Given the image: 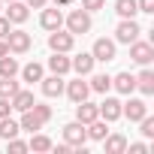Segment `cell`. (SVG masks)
Listing matches in <instances>:
<instances>
[{
	"instance_id": "obj_18",
	"label": "cell",
	"mask_w": 154,
	"mask_h": 154,
	"mask_svg": "<svg viewBox=\"0 0 154 154\" xmlns=\"http://www.w3.org/2000/svg\"><path fill=\"white\" fill-rule=\"evenodd\" d=\"M85 130H88V139H94V142H103L109 136V127H106L103 118H94L91 124H85Z\"/></svg>"
},
{
	"instance_id": "obj_22",
	"label": "cell",
	"mask_w": 154,
	"mask_h": 154,
	"mask_svg": "<svg viewBox=\"0 0 154 154\" xmlns=\"http://www.w3.org/2000/svg\"><path fill=\"white\" fill-rule=\"evenodd\" d=\"M115 12L121 18H136L139 6H136V0H115Z\"/></svg>"
},
{
	"instance_id": "obj_20",
	"label": "cell",
	"mask_w": 154,
	"mask_h": 154,
	"mask_svg": "<svg viewBox=\"0 0 154 154\" xmlns=\"http://www.w3.org/2000/svg\"><path fill=\"white\" fill-rule=\"evenodd\" d=\"M103 142H106V154H121V151H127V136H121V133H109Z\"/></svg>"
},
{
	"instance_id": "obj_38",
	"label": "cell",
	"mask_w": 154,
	"mask_h": 154,
	"mask_svg": "<svg viewBox=\"0 0 154 154\" xmlns=\"http://www.w3.org/2000/svg\"><path fill=\"white\" fill-rule=\"evenodd\" d=\"M24 3H27V6H33V9H42L48 0H24Z\"/></svg>"
},
{
	"instance_id": "obj_9",
	"label": "cell",
	"mask_w": 154,
	"mask_h": 154,
	"mask_svg": "<svg viewBox=\"0 0 154 154\" xmlns=\"http://www.w3.org/2000/svg\"><path fill=\"white\" fill-rule=\"evenodd\" d=\"M91 54H94V60H103V63H109V60H115V42L103 36V39H97V42H94Z\"/></svg>"
},
{
	"instance_id": "obj_15",
	"label": "cell",
	"mask_w": 154,
	"mask_h": 154,
	"mask_svg": "<svg viewBox=\"0 0 154 154\" xmlns=\"http://www.w3.org/2000/svg\"><path fill=\"white\" fill-rule=\"evenodd\" d=\"M39 24H42V30H57L60 24H63V15H60V9H45L42 6V15H39Z\"/></svg>"
},
{
	"instance_id": "obj_35",
	"label": "cell",
	"mask_w": 154,
	"mask_h": 154,
	"mask_svg": "<svg viewBox=\"0 0 154 154\" xmlns=\"http://www.w3.org/2000/svg\"><path fill=\"white\" fill-rule=\"evenodd\" d=\"M9 112H12V103H9L6 97H0V118H6Z\"/></svg>"
},
{
	"instance_id": "obj_2",
	"label": "cell",
	"mask_w": 154,
	"mask_h": 154,
	"mask_svg": "<svg viewBox=\"0 0 154 154\" xmlns=\"http://www.w3.org/2000/svg\"><path fill=\"white\" fill-rule=\"evenodd\" d=\"M66 30L75 36V33H88L91 30V12H85V9H72L69 15H66Z\"/></svg>"
},
{
	"instance_id": "obj_17",
	"label": "cell",
	"mask_w": 154,
	"mask_h": 154,
	"mask_svg": "<svg viewBox=\"0 0 154 154\" xmlns=\"http://www.w3.org/2000/svg\"><path fill=\"white\" fill-rule=\"evenodd\" d=\"M112 88H115L118 94H133V91H136V79H133L130 72H118L115 79H112Z\"/></svg>"
},
{
	"instance_id": "obj_32",
	"label": "cell",
	"mask_w": 154,
	"mask_h": 154,
	"mask_svg": "<svg viewBox=\"0 0 154 154\" xmlns=\"http://www.w3.org/2000/svg\"><path fill=\"white\" fill-rule=\"evenodd\" d=\"M6 148H9L12 154H21V151H27V142H21L18 136H12V139H6Z\"/></svg>"
},
{
	"instance_id": "obj_37",
	"label": "cell",
	"mask_w": 154,
	"mask_h": 154,
	"mask_svg": "<svg viewBox=\"0 0 154 154\" xmlns=\"http://www.w3.org/2000/svg\"><path fill=\"white\" fill-rule=\"evenodd\" d=\"M130 151H133V154H145V151H148V145H145V142H133V145H130Z\"/></svg>"
},
{
	"instance_id": "obj_27",
	"label": "cell",
	"mask_w": 154,
	"mask_h": 154,
	"mask_svg": "<svg viewBox=\"0 0 154 154\" xmlns=\"http://www.w3.org/2000/svg\"><path fill=\"white\" fill-rule=\"evenodd\" d=\"M18 127H21V130H30V133H33V130H39V127H42V121H39V118H36V115H33V112L27 109V112H21V121H18Z\"/></svg>"
},
{
	"instance_id": "obj_30",
	"label": "cell",
	"mask_w": 154,
	"mask_h": 154,
	"mask_svg": "<svg viewBox=\"0 0 154 154\" xmlns=\"http://www.w3.org/2000/svg\"><path fill=\"white\" fill-rule=\"evenodd\" d=\"M30 112H33L42 124H45V121H51V106H45V103H33V106H30Z\"/></svg>"
},
{
	"instance_id": "obj_23",
	"label": "cell",
	"mask_w": 154,
	"mask_h": 154,
	"mask_svg": "<svg viewBox=\"0 0 154 154\" xmlns=\"http://www.w3.org/2000/svg\"><path fill=\"white\" fill-rule=\"evenodd\" d=\"M21 79H24V82H30V85H33V82H39V79H42V63L30 60V63L21 69Z\"/></svg>"
},
{
	"instance_id": "obj_33",
	"label": "cell",
	"mask_w": 154,
	"mask_h": 154,
	"mask_svg": "<svg viewBox=\"0 0 154 154\" xmlns=\"http://www.w3.org/2000/svg\"><path fill=\"white\" fill-rule=\"evenodd\" d=\"M106 6V0H82V9L85 12H100Z\"/></svg>"
},
{
	"instance_id": "obj_41",
	"label": "cell",
	"mask_w": 154,
	"mask_h": 154,
	"mask_svg": "<svg viewBox=\"0 0 154 154\" xmlns=\"http://www.w3.org/2000/svg\"><path fill=\"white\" fill-rule=\"evenodd\" d=\"M9 3H12V0H9Z\"/></svg>"
},
{
	"instance_id": "obj_6",
	"label": "cell",
	"mask_w": 154,
	"mask_h": 154,
	"mask_svg": "<svg viewBox=\"0 0 154 154\" xmlns=\"http://www.w3.org/2000/svg\"><path fill=\"white\" fill-rule=\"evenodd\" d=\"M130 60L148 66V63L154 60V45H151V42H139V39H133V42H130Z\"/></svg>"
},
{
	"instance_id": "obj_19",
	"label": "cell",
	"mask_w": 154,
	"mask_h": 154,
	"mask_svg": "<svg viewBox=\"0 0 154 154\" xmlns=\"http://www.w3.org/2000/svg\"><path fill=\"white\" fill-rule=\"evenodd\" d=\"M48 69L57 72V75H66V72H69V57H66L63 51H54V54L48 57Z\"/></svg>"
},
{
	"instance_id": "obj_16",
	"label": "cell",
	"mask_w": 154,
	"mask_h": 154,
	"mask_svg": "<svg viewBox=\"0 0 154 154\" xmlns=\"http://www.w3.org/2000/svg\"><path fill=\"white\" fill-rule=\"evenodd\" d=\"M9 103H12V109H15V112H27L36 100H33V94H30V91H21V88H18V91L9 97Z\"/></svg>"
},
{
	"instance_id": "obj_8",
	"label": "cell",
	"mask_w": 154,
	"mask_h": 154,
	"mask_svg": "<svg viewBox=\"0 0 154 154\" xmlns=\"http://www.w3.org/2000/svg\"><path fill=\"white\" fill-rule=\"evenodd\" d=\"M121 115H127L130 121H142L148 115V106H145V100L130 97V103H121Z\"/></svg>"
},
{
	"instance_id": "obj_29",
	"label": "cell",
	"mask_w": 154,
	"mask_h": 154,
	"mask_svg": "<svg viewBox=\"0 0 154 154\" xmlns=\"http://www.w3.org/2000/svg\"><path fill=\"white\" fill-rule=\"evenodd\" d=\"M15 72H18V60L9 57V54H3V57H0V75H15Z\"/></svg>"
},
{
	"instance_id": "obj_10",
	"label": "cell",
	"mask_w": 154,
	"mask_h": 154,
	"mask_svg": "<svg viewBox=\"0 0 154 154\" xmlns=\"http://www.w3.org/2000/svg\"><path fill=\"white\" fill-rule=\"evenodd\" d=\"M94 54L91 51H82V54H75V57H69V69H75L79 75H91V69H94Z\"/></svg>"
},
{
	"instance_id": "obj_13",
	"label": "cell",
	"mask_w": 154,
	"mask_h": 154,
	"mask_svg": "<svg viewBox=\"0 0 154 154\" xmlns=\"http://www.w3.org/2000/svg\"><path fill=\"white\" fill-rule=\"evenodd\" d=\"M39 82H42L39 88H42V94H45V97H60V94H63V75L51 72L48 79H39Z\"/></svg>"
},
{
	"instance_id": "obj_24",
	"label": "cell",
	"mask_w": 154,
	"mask_h": 154,
	"mask_svg": "<svg viewBox=\"0 0 154 154\" xmlns=\"http://www.w3.org/2000/svg\"><path fill=\"white\" fill-rule=\"evenodd\" d=\"M91 85V91H97V94H106L109 88H112V75H106V72H97L94 79L88 82Z\"/></svg>"
},
{
	"instance_id": "obj_7",
	"label": "cell",
	"mask_w": 154,
	"mask_h": 154,
	"mask_svg": "<svg viewBox=\"0 0 154 154\" xmlns=\"http://www.w3.org/2000/svg\"><path fill=\"white\" fill-rule=\"evenodd\" d=\"M63 91H66V97H69L72 103H82V100H88V94H91V85L82 79V75H79L75 82H66V85H63Z\"/></svg>"
},
{
	"instance_id": "obj_40",
	"label": "cell",
	"mask_w": 154,
	"mask_h": 154,
	"mask_svg": "<svg viewBox=\"0 0 154 154\" xmlns=\"http://www.w3.org/2000/svg\"><path fill=\"white\" fill-rule=\"evenodd\" d=\"M72 0H54V6H69Z\"/></svg>"
},
{
	"instance_id": "obj_34",
	"label": "cell",
	"mask_w": 154,
	"mask_h": 154,
	"mask_svg": "<svg viewBox=\"0 0 154 154\" xmlns=\"http://www.w3.org/2000/svg\"><path fill=\"white\" fill-rule=\"evenodd\" d=\"M9 30H12V27H9V18H6V15H0V39H6Z\"/></svg>"
},
{
	"instance_id": "obj_36",
	"label": "cell",
	"mask_w": 154,
	"mask_h": 154,
	"mask_svg": "<svg viewBox=\"0 0 154 154\" xmlns=\"http://www.w3.org/2000/svg\"><path fill=\"white\" fill-rule=\"evenodd\" d=\"M139 12H154V0H136Z\"/></svg>"
},
{
	"instance_id": "obj_1",
	"label": "cell",
	"mask_w": 154,
	"mask_h": 154,
	"mask_svg": "<svg viewBox=\"0 0 154 154\" xmlns=\"http://www.w3.org/2000/svg\"><path fill=\"white\" fill-rule=\"evenodd\" d=\"M85 139H88V130H85L82 121H69L63 127V142L69 148H85Z\"/></svg>"
},
{
	"instance_id": "obj_3",
	"label": "cell",
	"mask_w": 154,
	"mask_h": 154,
	"mask_svg": "<svg viewBox=\"0 0 154 154\" xmlns=\"http://www.w3.org/2000/svg\"><path fill=\"white\" fill-rule=\"evenodd\" d=\"M139 33H142V27L136 24V18H121V24L115 27V39L124 42V45H130L133 39H139Z\"/></svg>"
},
{
	"instance_id": "obj_28",
	"label": "cell",
	"mask_w": 154,
	"mask_h": 154,
	"mask_svg": "<svg viewBox=\"0 0 154 154\" xmlns=\"http://www.w3.org/2000/svg\"><path fill=\"white\" fill-rule=\"evenodd\" d=\"M27 148H30V151H51V139L42 136V133H36V136L27 142Z\"/></svg>"
},
{
	"instance_id": "obj_14",
	"label": "cell",
	"mask_w": 154,
	"mask_h": 154,
	"mask_svg": "<svg viewBox=\"0 0 154 154\" xmlns=\"http://www.w3.org/2000/svg\"><path fill=\"white\" fill-rule=\"evenodd\" d=\"M27 15H30V6H27V3H18V0H12L9 9H6L9 24H24V21H27Z\"/></svg>"
},
{
	"instance_id": "obj_5",
	"label": "cell",
	"mask_w": 154,
	"mask_h": 154,
	"mask_svg": "<svg viewBox=\"0 0 154 154\" xmlns=\"http://www.w3.org/2000/svg\"><path fill=\"white\" fill-rule=\"evenodd\" d=\"M72 45H75V36H72L69 30L63 33V30L57 27V30H51V33H48V48H51V51H63V54H69V51H72Z\"/></svg>"
},
{
	"instance_id": "obj_21",
	"label": "cell",
	"mask_w": 154,
	"mask_h": 154,
	"mask_svg": "<svg viewBox=\"0 0 154 154\" xmlns=\"http://www.w3.org/2000/svg\"><path fill=\"white\" fill-rule=\"evenodd\" d=\"M133 79H136V88L148 97V94H154V72L151 69H142L139 75H133Z\"/></svg>"
},
{
	"instance_id": "obj_31",
	"label": "cell",
	"mask_w": 154,
	"mask_h": 154,
	"mask_svg": "<svg viewBox=\"0 0 154 154\" xmlns=\"http://www.w3.org/2000/svg\"><path fill=\"white\" fill-rule=\"evenodd\" d=\"M139 124H142V136H145V139H154V118H151V115H145Z\"/></svg>"
},
{
	"instance_id": "obj_4",
	"label": "cell",
	"mask_w": 154,
	"mask_h": 154,
	"mask_svg": "<svg viewBox=\"0 0 154 154\" xmlns=\"http://www.w3.org/2000/svg\"><path fill=\"white\" fill-rule=\"evenodd\" d=\"M6 45H9V54H24V51H30L33 39H30V33H24V30H9V33H6Z\"/></svg>"
},
{
	"instance_id": "obj_39",
	"label": "cell",
	"mask_w": 154,
	"mask_h": 154,
	"mask_svg": "<svg viewBox=\"0 0 154 154\" xmlns=\"http://www.w3.org/2000/svg\"><path fill=\"white\" fill-rule=\"evenodd\" d=\"M3 54H9V45H6V39H0V57Z\"/></svg>"
},
{
	"instance_id": "obj_11",
	"label": "cell",
	"mask_w": 154,
	"mask_h": 154,
	"mask_svg": "<svg viewBox=\"0 0 154 154\" xmlns=\"http://www.w3.org/2000/svg\"><path fill=\"white\" fill-rule=\"evenodd\" d=\"M97 109H100V118H103L106 124H112V121H118V118H121V103H118L115 97H106Z\"/></svg>"
},
{
	"instance_id": "obj_25",
	"label": "cell",
	"mask_w": 154,
	"mask_h": 154,
	"mask_svg": "<svg viewBox=\"0 0 154 154\" xmlns=\"http://www.w3.org/2000/svg\"><path fill=\"white\" fill-rule=\"evenodd\" d=\"M18 133H21L18 121H12L9 115H6V118H0V136H3V139H12V136H18Z\"/></svg>"
},
{
	"instance_id": "obj_12",
	"label": "cell",
	"mask_w": 154,
	"mask_h": 154,
	"mask_svg": "<svg viewBox=\"0 0 154 154\" xmlns=\"http://www.w3.org/2000/svg\"><path fill=\"white\" fill-rule=\"evenodd\" d=\"M94 118H100V109H97V103H88V100L75 103V121H82V124H91Z\"/></svg>"
},
{
	"instance_id": "obj_26",
	"label": "cell",
	"mask_w": 154,
	"mask_h": 154,
	"mask_svg": "<svg viewBox=\"0 0 154 154\" xmlns=\"http://www.w3.org/2000/svg\"><path fill=\"white\" fill-rule=\"evenodd\" d=\"M18 91V82H15V75H0V97H12Z\"/></svg>"
}]
</instances>
